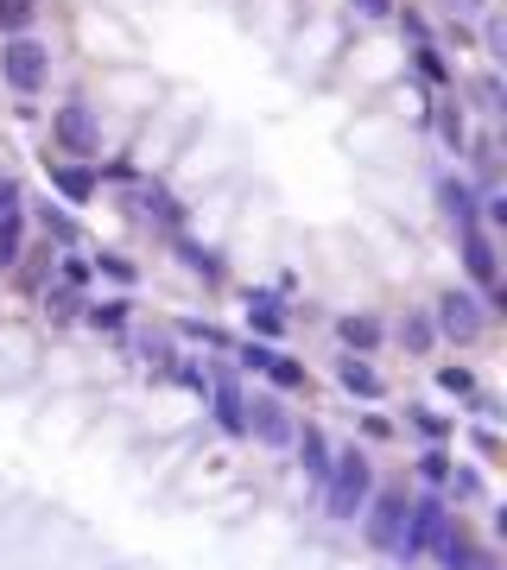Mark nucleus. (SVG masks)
Here are the masks:
<instances>
[{"instance_id":"0eeeda50","label":"nucleus","mask_w":507,"mask_h":570,"mask_svg":"<svg viewBox=\"0 0 507 570\" xmlns=\"http://www.w3.org/2000/svg\"><path fill=\"white\" fill-rule=\"evenodd\" d=\"M406 488H387V495H375V501L362 507V532H368V546L375 551H394L399 546V527H406Z\"/></svg>"},{"instance_id":"20e7f679","label":"nucleus","mask_w":507,"mask_h":570,"mask_svg":"<svg viewBox=\"0 0 507 570\" xmlns=\"http://www.w3.org/2000/svg\"><path fill=\"white\" fill-rule=\"evenodd\" d=\"M432 329L450 336V343H476V336L488 329V305L483 298H469V292H444L438 311H432Z\"/></svg>"},{"instance_id":"f257e3e1","label":"nucleus","mask_w":507,"mask_h":570,"mask_svg":"<svg viewBox=\"0 0 507 570\" xmlns=\"http://www.w3.org/2000/svg\"><path fill=\"white\" fill-rule=\"evenodd\" d=\"M368 495H375L368 457H362V450H343V457L331 462V476H324V513H331L336 527H349L355 513L368 507Z\"/></svg>"},{"instance_id":"c9c22d12","label":"nucleus","mask_w":507,"mask_h":570,"mask_svg":"<svg viewBox=\"0 0 507 570\" xmlns=\"http://www.w3.org/2000/svg\"><path fill=\"white\" fill-rule=\"evenodd\" d=\"M444 7H450V13H464V20H469V13H476L483 0H444Z\"/></svg>"},{"instance_id":"c756f323","label":"nucleus","mask_w":507,"mask_h":570,"mask_svg":"<svg viewBox=\"0 0 507 570\" xmlns=\"http://www.w3.org/2000/svg\"><path fill=\"white\" fill-rule=\"evenodd\" d=\"M438 387H444V394H469L476 380H469V368H444V374H438Z\"/></svg>"},{"instance_id":"423d86ee","label":"nucleus","mask_w":507,"mask_h":570,"mask_svg":"<svg viewBox=\"0 0 507 570\" xmlns=\"http://www.w3.org/2000/svg\"><path fill=\"white\" fill-rule=\"evenodd\" d=\"M444 527H450V520H444V501H432V495H425V501H413V507H406V527H399L394 558H406V564H413V558H425V551H432V539H438Z\"/></svg>"},{"instance_id":"1a4fd4ad","label":"nucleus","mask_w":507,"mask_h":570,"mask_svg":"<svg viewBox=\"0 0 507 570\" xmlns=\"http://www.w3.org/2000/svg\"><path fill=\"white\" fill-rule=\"evenodd\" d=\"M432 546H438V570H501L483 546H469L464 532H450V527H444L438 539H432Z\"/></svg>"},{"instance_id":"bb28decb","label":"nucleus","mask_w":507,"mask_h":570,"mask_svg":"<svg viewBox=\"0 0 507 570\" xmlns=\"http://www.w3.org/2000/svg\"><path fill=\"white\" fill-rule=\"evenodd\" d=\"M95 266H102V273H109V279L133 285V261H121V254H95Z\"/></svg>"},{"instance_id":"f03ea898","label":"nucleus","mask_w":507,"mask_h":570,"mask_svg":"<svg viewBox=\"0 0 507 570\" xmlns=\"http://www.w3.org/2000/svg\"><path fill=\"white\" fill-rule=\"evenodd\" d=\"M0 83L13 89V95H39L51 83V44H39L32 32H13V39L0 44Z\"/></svg>"},{"instance_id":"aec40b11","label":"nucleus","mask_w":507,"mask_h":570,"mask_svg":"<svg viewBox=\"0 0 507 570\" xmlns=\"http://www.w3.org/2000/svg\"><path fill=\"white\" fill-rule=\"evenodd\" d=\"M399 343H406L413 355H425L432 343H438V329H432V317H406V324H399Z\"/></svg>"},{"instance_id":"f8f14e48","label":"nucleus","mask_w":507,"mask_h":570,"mask_svg":"<svg viewBox=\"0 0 507 570\" xmlns=\"http://www.w3.org/2000/svg\"><path fill=\"white\" fill-rule=\"evenodd\" d=\"M336 374H343V387H349V394H362V399H381V394H387V380L368 368V355H343V362H336Z\"/></svg>"},{"instance_id":"412c9836","label":"nucleus","mask_w":507,"mask_h":570,"mask_svg":"<svg viewBox=\"0 0 507 570\" xmlns=\"http://www.w3.org/2000/svg\"><path fill=\"white\" fill-rule=\"evenodd\" d=\"M438 133H444V146H450V153H464V140H469V133H464V109H450V102H444V109H438Z\"/></svg>"},{"instance_id":"2f4dec72","label":"nucleus","mask_w":507,"mask_h":570,"mask_svg":"<svg viewBox=\"0 0 507 570\" xmlns=\"http://www.w3.org/2000/svg\"><path fill=\"white\" fill-rule=\"evenodd\" d=\"M235 362H242V368H266V362H273V349H266V343H247Z\"/></svg>"},{"instance_id":"9b49d317","label":"nucleus","mask_w":507,"mask_h":570,"mask_svg":"<svg viewBox=\"0 0 507 570\" xmlns=\"http://www.w3.org/2000/svg\"><path fill=\"white\" fill-rule=\"evenodd\" d=\"M292 444H298V462H305V476L324 488V476H331V444H324V431H317V425H305V431H292Z\"/></svg>"},{"instance_id":"f704fd0d","label":"nucleus","mask_w":507,"mask_h":570,"mask_svg":"<svg viewBox=\"0 0 507 570\" xmlns=\"http://www.w3.org/2000/svg\"><path fill=\"white\" fill-rule=\"evenodd\" d=\"M413 425H419L425 438H444V418H432V413H413Z\"/></svg>"},{"instance_id":"c85d7f7f","label":"nucleus","mask_w":507,"mask_h":570,"mask_svg":"<svg viewBox=\"0 0 507 570\" xmlns=\"http://www.w3.org/2000/svg\"><path fill=\"white\" fill-rule=\"evenodd\" d=\"M140 355L146 362H172V336H140Z\"/></svg>"},{"instance_id":"a878e982","label":"nucleus","mask_w":507,"mask_h":570,"mask_svg":"<svg viewBox=\"0 0 507 570\" xmlns=\"http://www.w3.org/2000/svg\"><path fill=\"white\" fill-rule=\"evenodd\" d=\"M89 324L95 329H121L128 324V305H89Z\"/></svg>"},{"instance_id":"a211bd4d","label":"nucleus","mask_w":507,"mask_h":570,"mask_svg":"<svg viewBox=\"0 0 507 570\" xmlns=\"http://www.w3.org/2000/svg\"><path fill=\"white\" fill-rule=\"evenodd\" d=\"M336 336H343L349 349H362V355H368V349L381 343V324H375V317H343V324H336Z\"/></svg>"},{"instance_id":"473e14b6","label":"nucleus","mask_w":507,"mask_h":570,"mask_svg":"<svg viewBox=\"0 0 507 570\" xmlns=\"http://www.w3.org/2000/svg\"><path fill=\"white\" fill-rule=\"evenodd\" d=\"M476 95H483V109H501V83H495V77H483V83H476Z\"/></svg>"},{"instance_id":"4be33fe9","label":"nucleus","mask_w":507,"mask_h":570,"mask_svg":"<svg viewBox=\"0 0 507 570\" xmlns=\"http://www.w3.org/2000/svg\"><path fill=\"white\" fill-rule=\"evenodd\" d=\"M39 222H44V235H51L58 247H70V242H77V222H70L64 210H51V203H44V210H39Z\"/></svg>"},{"instance_id":"dca6fc26","label":"nucleus","mask_w":507,"mask_h":570,"mask_svg":"<svg viewBox=\"0 0 507 570\" xmlns=\"http://www.w3.org/2000/svg\"><path fill=\"white\" fill-rule=\"evenodd\" d=\"M438 203L450 210V222H457V228H469V222H476V191H469V184H457V177H444V184H438Z\"/></svg>"},{"instance_id":"393cba45","label":"nucleus","mask_w":507,"mask_h":570,"mask_svg":"<svg viewBox=\"0 0 507 570\" xmlns=\"http://www.w3.org/2000/svg\"><path fill=\"white\" fill-rule=\"evenodd\" d=\"M413 64H419V77H432V83H450V64H444L425 39H419V58H413Z\"/></svg>"},{"instance_id":"7c9ffc66","label":"nucleus","mask_w":507,"mask_h":570,"mask_svg":"<svg viewBox=\"0 0 507 570\" xmlns=\"http://www.w3.org/2000/svg\"><path fill=\"white\" fill-rule=\"evenodd\" d=\"M349 7L362 20H387V13H394V0H349Z\"/></svg>"},{"instance_id":"4468645a","label":"nucleus","mask_w":507,"mask_h":570,"mask_svg":"<svg viewBox=\"0 0 507 570\" xmlns=\"http://www.w3.org/2000/svg\"><path fill=\"white\" fill-rule=\"evenodd\" d=\"M51 191L64 203H89L95 197V172H83V165H51Z\"/></svg>"},{"instance_id":"6ab92c4d","label":"nucleus","mask_w":507,"mask_h":570,"mask_svg":"<svg viewBox=\"0 0 507 570\" xmlns=\"http://www.w3.org/2000/svg\"><path fill=\"white\" fill-rule=\"evenodd\" d=\"M32 20H39L32 0H0V32H7V39H13V32H32Z\"/></svg>"},{"instance_id":"9d476101","label":"nucleus","mask_w":507,"mask_h":570,"mask_svg":"<svg viewBox=\"0 0 507 570\" xmlns=\"http://www.w3.org/2000/svg\"><path fill=\"white\" fill-rule=\"evenodd\" d=\"M210 387H216V425L229 431V438H247V399H242V387H235L229 374H216Z\"/></svg>"},{"instance_id":"ddd939ff","label":"nucleus","mask_w":507,"mask_h":570,"mask_svg":"<svg viewBox=\"0 0 507 570\" xmlns=\"http://www.w3.org/2000/svg\"><path fill=\"white\" fill-rule=\"evenodd\" d=\"M133 210H140V216H153V222H165V228H178V216H184L165 184H140V191H133Z\"/></svg>"},{"instance_id":"2eb2a0df","label":"nucleus","mask_w":507,"mask_h":570,"mask_svg":"<svg viewBox=\"0 0 507 570\" xmlns=\"http://www.w3.org/2000/svg\"><path fill=\"white\" fill-rule=\"evenodd\" d=\"M247 324L261 329V336H280V329H286V311H280V298H273V292H247Z\"/></svg>"},{"instance_id":"39448f33","label":"nucleus","mask_w":507,"mask_h":570,"mask_svg":"<svg viewBox=\"0 0 507 570\" xmlns=\"http://www.w3.org/2000/svg\"><path fill=\"white\" fill-rule=\"evenodd\" d=\"M457 242H464L469 279L488 292V311H501V261H495V242H488V228H483V222H469V228H457Z\"/></svg>"},{"instance_id":"5701e85b","label":"nucleus","mask_w":507,"mask_h":570,"mask_svg":"<svg viewBox=\"0 0 507 570\" xmlns=\"http://www.w3.org/2000/svg\"><path fill=\"white\" fill-rule=\"evenodd\" d=\"M178 254H184V266H191V273H203V279H216V273H222V261L210 254V247H197V242H178Z\"/></svg>"},{"instance_id":"cd10ccee","label":"nucleus","mask_w":507,"mask_h":570,"mask_svg":"<svg viewBox=\"0 0 507 570\" xmlns=\"http://www.w3.org/2000/svg\"><path fill=\"white\" fill-rule=\"evenodd\" d=\"M419 476H425V482H450V462H444V450H425Z\"/></svg>"},{"instance_id":"72a5a7b5","label":"nucleus","mask_w":507,"mask_h":570,"mask_svg":"<svg viewBox=\"0 0 507 570\" xmlns=\"http://www.w3.org/2000/svg\"><path fill=\"white\" fill-rule=\"evenodd\" d=\"M7 210H20V184H13V177H0V216H7Z\"/></svg>"},{"instance_id":"6e6552de","label":"nucleus","mask_w":507,"mask_h":570,"mask_svg":"<svg viewBox=\"0 0 507 570\" xmlns=\"http://www.w3.org/2000/svg\"><path fill=\"white\" fill-rule=\"evenodd\" d=\"M247 431H254L266 450H292V431H298V425H292L286 399H254V406H247Z\"/></svg>"},{"instance_id":"b1692460","label":"nucleus","mask_w":507,"mask_h":570,"mask_svg":"<svg viewBox=\"0 0 507 570\" xmlns=\"http://www.w3.org/2000/svg\"><path fill=\"white\" fill-rule=\"evenodd\" d=\"M266 374H273L286 394H298V387H305V368H298V362H286V355H273V362H266Z\"/></svg>"},{"instance_id":"f3484780","label":"nucleus","mask_w":507,"mask_h":570,"mask_svg":"<svg viewBox=\"0 0 507 570\" xmlns=\"http://www.w3.org/2000/svg\"><path fill=\"white\" fill-rule=\"evenodd\" d=\"M20 247H26V222L20 210H7L0 216V266H20Z\"/></svg>"},{"instance_id":"7ed1b4c3","label":"nucleus","mask_w":507,"mask_h":570,"mask_svg":"<svg viewBox=\"0 0 507 570\" xmlns=\"http://www.w3.org/2000/svg\"><path fill=\"white\" fill-rule=\"evenodd\" d=\"M51 140H58V153H70V159H95L102 153V121L89 114V102H64V109L51 114Z\"/></svg>"}]
</instances>
